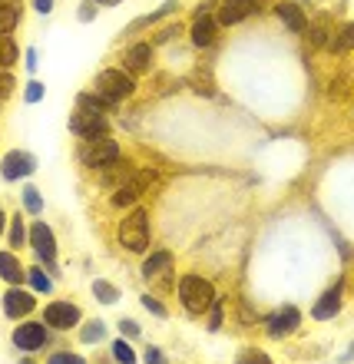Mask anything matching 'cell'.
Segmentation results:
<instances>
[{
    "instance_id": "obj_1",
    "label": "cell",
    "mask_w": 354,
    "mask_h": 364,
    "mask_svg": "<svg viewBox=\"0 0 354 364\" xmlns=\"http://www.w3.org/2000/svg\"><path fill=\"white\" fill-rule=\"evenodd\" d=\"M176 291H179V301L186 305L189 315H205L212 308V301H215V288L202 275H182Z\"/></svg>"
},
{
    "instance_id": "obj_2",
    "label": "cell",
    "mask_w": 354,
    "mask_h": 364,
    "mask_svg": "<svg viewBox=\"0 0 354 364\" xmlns=\"http://www.w3.org/2000/svg\"><path fill=\"white\" fill-rule=\"evenodd\" d=\"M119 242L129 252H146L149 249V215L146 209H133L119 225Z\"/></svg>"
},
{
    "instance_id": "obj_3",
    "label": "cell",
    "mask_w": 354,
    "mask_h": 364,
    "mask_svg": "<svg viewBox=\"0 0 354 364\" xmlns=\"http://www.w3.org/2000/svg\"><path fill=\"white\" fill-rule=\"evenodd\" d=\"M119 159V146L116 139L103 136V139H90V143L80 146V163L90 166V169H106V166H113Z\"/></svg>"
},
{
    "instance_id": "obj_4",
    "label": "cell",
    "mask_w": 354,
    "mask_h": 364,
    "mask_svg": "<svg viewBox=\"0 0 354 364\" xmlns=\"http://www.w3.org/2000/svg\"><path fill=\"white\" fill-rule=\"evenodd\" d=\"M70 133L80 136L83 143H90V139H103V136H109V123H106L103 113L77 109V113L70 116Z\"/></svg>"
},
{
    "instance_id": "obj_5",
    "label": "cell",
    "mask_w": 354,
    "mask_h": 364,
    "mask_svg": "<svg viewBox=\"0 0 354 364\" xmlns=\"http://www.w3.org/2000/svg\"><path fill=\"white\" fill-rule=\"evenodd\" d=\"M136 90L133 77H126V70H100L96 77V93L106 96L109 103H119Z\"/></svg>"
},
{
    "instance_id": "obj_6",
    "label": "cell",
    "mask_w": 354,
    "mask_h": 364,
    "mask_svg": "<svg viewBox=\"0 0 354 364\" xmlns=\"http://www.w3.org/2000/svg\"><path fill=\"white\" fill-rule=\"evenodd\" d=\"M33 169H37V159H33V153H27V149H14V153H7L4 163H0V176L7 182L27 179V176H33Z\"/></svg>"
},
{
    "instance_id": "obj_7",
    "label": "cell",
    "mask_w": 354,
    "mask_h": 364,
    "mask_svg": "<svg viewBox=\"0 0 354 364\" xmlns=\"http://www.w3.org/2000/svg\"><path fill=\"white\" fill-rule=\"evenodd\" d=\"M30 245H33L37 259L43 262L50 272H57L53 269V259H57V239H53V229H50L47 222H37V225L30 229Z\"/></svg>"
},
{
    "instance_id": "obj_8",
    "label": "cell",
    "mask_w": 354,
    "mask_h": 364,
    "mask_svg": "<svg viewBox=\"0 0 354 364\" xmlns=\"http://www.w3.org/2000/svg\"><path fill=\"white\" fill-rule=\"evenodd\" d=\"M80 311L73 301H50L43 318H47V328H57V331H70V328L80 325Z\"/></svg>"
},
{
    "instance_id": "obj_9",
    "label": "cell",
    "mask_w": 354,
    "mask_h": 364,
    "mask_svg": "<svg viewBox=\"0 0 354 364\" xmlns=\"http://www.w3.org/2000/svg\"><path fill=\"white\" fill-rule=\"evenodd\" d=\"M252 14H259V4H255V0H222L219 14H215V23H219V27H235L242 20H249Z\"/></svg>"
},
{
    "instance_id": "obj_10",
    "label": "cell",
    "mask_w": 354,
    "mask_h": 364,
    "mask_svg": "<svg viewBox=\"0 0 354 364\" xmlns=\"http://www.w3.org/2000/svg\"><path fill=\"white\" fill-rule=\"evenodd\" d=\"M143 278L169 288L173 285V255H169V252H153V255L143 262Z\"/></svg>"
},
{
    "instance_id": "obj_11",
    "label": "cell",
    "mask_w": 354,
    "mask_h": 364,
    "mask_svg": "<svg viewBox=\"0 0 354 364\" xmlns=\"http://www.w3.org/2000/svg\"><path fill=\"white\" fill-rule=\"evenodd\" d=\"M50 341L47 325H37V321H23V325L14 331V345L20 351H40V348Z\"/></svg>"
},
{
    "instance_id": "obj_12",
    "label": "cell",
    "mask_w": 354,
    "mask_h": 364,
    "mask_svg": "<svg viewBox=\"0 0 354 364\" xmlns=\"http://www.w3.org/2000/svg\"><path fill=\"white\" fill-rule=\"evenodd\" d=\"M156 176L146 169V173H136L133 179H129V186H123V189H116L113 192V205L116 209H126V205H133L139 196H143L146 189H149V182H153Z\"/></svg>"
},
{
    "instance_id": "obj_13",
    "label": "cell",
    "mask_w": 354,
    "mask_h": 364,
    "mask_svg": "<svg viewBox=\"0 0 354 364\" xmlns=\"http://www.w3.org/2000/svg\"><path fill=\"white\" fill-rule=\"evenodd\" d=\"M298 325H301V311H298L295 305H285V308H278L275 315L268 318V335L285 338V335H291Z\"/></svg>"
},
{
    "instance_id": "obj_14",
    "label": "cell",
    "mask_w": 354,
    "mask_h": 364,
    "mask_svg": "<svg viewBox=\"0 0 354 364\" xmlns=\"http://www.w3.org/2000/svg\"><path fill=\"white\" fill-rule=\"evenodd\" d=\"M33 308H37V301H33V295L23 291V288H10L7 295H4V315L14 318V321H20L23 315H30Z\"/></svg>"
},
{
    "instance_id": "obj_15",
    "label": "cell",
    "mask_w": 354,
    "mask_h": 364,
    "mask_svg": "<svg viewBox=\"0 0 354 364\" xmlns=\"http://www.w3.org/2000/svg\"><path fill=\"white\" fill-rule=\"evenodd\" d=\"M341 288H345V282L338 278L335 285L328 288L325 295L315 301V308H311V315L318 318V321H331V318L338 315V308H341Z\"/></svg>"
},
{
    "instance_id": "obj_16",
    "label": "cell",
    "mask_w": 354,
    "mask_h": 364,
    "mask_svg": "<svg viewBox=\"0 0 354 364\" xmlns=\"http://www.w3.org/2000/svg\"><path fill=\"white\" fill-rule=\"evenodd\" d=\"M149 63H153V43H136L123 53V70L129 73H146Z\"/></svg>"
},
{
    "instance_id": "obj_17",
    "label": "cell",
    "mask_w": 354,
    "mask_h": 364,
    "mask_svg": "<svg viewBox=\"0 0 354 364\" xmlns=\"http://www.w3.org/2000/svg\"><path fill=\"white\" fill-rule=\"evenodd\" d=\"M275 14H278V20H281V23L291 30V33H301V30H305V23H308L305 10L298 7L295 0H281V4L275 7Z\"/></svg>"
},
{
    "instance_id": "obj_18",
    "label": "cell",
    "mask_w": 354,
    "mask_h": 364,
    "mask_svg": "<svg viewBox=\"0 0 354 364\" xmlns=\"http://www.w3.org/2000/svg\"><path fill=\"white\" fill-rule=\"evenodd\" d=\"M215 30H219V23H215L209 14H195V23H192V43H195V47H209L212 40H215Z\"/></svg>"
},
{
    "instance_id": "obj_19",
    "label": "cell",
    "mask_w": 354,
    "mask_h": 364,
    "mask_svg": "<svg viewBox=\"0 0 354 364\" xmlns=\"http://www.w3.org/2000/svg\"><path fill=\"white\" fill-rule=\"evenodd\" d=\"M0 278L10 282V285H20L27 278V272L20 269V262L14 259V252H0Z\"/></svg>"
},
{
    "instance_id": "obj_20",
    "label": "cell",
    "mask_w": 354,
    "mask_h": 364,
    "mask_svg": "<svg viewBox=\"0 0 354 364\" xmlns=\"http://www.w3.org/2000/svg\"><path fill=\"white\" fill-rule=\"evenodd\" d=\"M176 10H179V4H176V0H169V4H163L159 10H153V14H146V17H139L136 23H129V27H126V33H136V30H143V27H153L156 20L169 17V14H176Z\"/></svg>"
},
{
    "instance_id": "obj_21",
    "label": "cell",
    "mask_w": 354,
    "mask_h": 364,
    "mask_svg": "<svg viewBox=\"0 0 354 364\" xmlns=\"http://www.w3.org/2000/svg\"><path fill=\"white\" fill-rule=\"evenodd\" d=\"M80 109H93V113H113L116 109V103H109V100H106V96H100V93H80Z\"/></svg>"
},
{
    "instance_id": "obj_22",
    "label": "cell",
    "mask_w": 354,
    "mask_h": 364,
    "mask_svg": "<svg viewBox=\"0 0 354 364\" xmlns=\"http://www.w3.org/2000/svg\"><path fill=\"white\" fill-rule=\"evenodd\" d=\"M93 298L100 301V305H116V301H119V288H116L113 282H106V278H96L93 282Z\"/></svg>"
},
{
    "instance_id": "obj_23",
    "label": "cell",
    "mask_w": 354,
    "mask_h": 364,
    "mask_svg": "<svg viewBox=\"0 0 354 364\" xmlns=\"http://www.w3.org/2000/svg\"><path fill=\"white\" fill-rule=\"evenodd\" d=\"M20 27V7L14 4H0V37H7L10 30Z\"/></svg>"
},
{
    "instance_id": "obj_24",
    "label": "cell",
    "mask_w": 354,
    "mask_h": 364,
    "mask_svg": "<svg viewBox=\"0 0 354 364\" xmlns=\"http://www.w3.org/2000/svg\"><path fill=\"white\" fill-rule=\"evenodd\" d=\"M328 47H331V53H348V50H354V23H345Z\"/></svg>"
},
{
    "instance_id": "obj_25",
    "label": "cell",
    "mask_w": 354,
    "mask_h": 364,
    "mask_svg": "<svg viewBox=\"0 0 354 364\" xmlns=\"http://www.w3.org/2000/svg\"><path fill=\"white\" fill-rule=\"evenodd\" d=\"M103 338H106L103 321H87V325L80 328V341H83V345H96V341H103Z\"/></svg>"
},
{
    "instance_id": "obj_26",
    "label": "cell",
    "mask_w": 354,
    "mask_h": 364,
    "mask_svg": "<svg viewBox=\"0 0 354 364\" xmlns=\"http://www.w3.org/2000/svg\"><path fill=\"white\" fill-rule=\"evenodd\" d=\"M10 249H20V245H23V242H30V229L27 225H23V219H20V215H14V222H10Z\"/></svg>"
},
{
    "instance_id": "obj_27",
    "label": "cell",
    "mask_w": 354,
    "mask_h": 364,
    "mask_svg": "<svg viewBox=\"0 0 354 364\" xmlns=\"http://www.w3.org/2000/svg\"><path fill=\"white\" fill-rule=\"evenodd\" d=\"M100 173H103V186H116V179H129V166H123V159H116L113 166H106Z\"/></svg>"
},
{
    "instance_id": "obj_28",
    "label": "cell",
    "mask_w": 354,
    "mask_h": 364,
    "mask_svg": "<svg viewBox=\"0 0 354 364\" xmlns=\"http://www.w3.org/2000/svg\"><path fill=\"white\" fill-rule=\"evenodd\" d=\"M20 57V47L10 37H0V67H14Z\"/></svg>"
},
{
    "instance_id": "obj_29",
    "label": "cell",
    "mask_w": 354,
    "mask_h": 364,
    "mask_svg": "<svg viewBox=\"0 0 354 364\" xmlns=\"http://www.w3.org/2000/svg\"><path fill=\"white\" fill-rule=\"evenodd\" d=\"M23 209L33 212V215L43 209V199H40V192L33 189V186H23Z\"/></svg>"
},
{
    "instance_id": "obj_30",
    "label": "cell",
    "mask_w": 354,
    "mask_h": 364,
    "mask_svg": "<svg viewBox=\"0 0 354 364\" xmlns=\"http://www.w3.org/2000/svg\"><path fill=\"white\" fill-rule=\"evenodd\" d=\"M27 282L37 288V291H50V288H53V282H50V275H43V269H30Z\"/></svg>"
},
{
    "instance_id": "obj_31",
    "label": "cell",
    "mask_w": 354,
    "mask_h": 364,
    "mask_svg": "<svg viewBox=\"0 0 354 364\" xmlns=\"http://www.w3.org/2000/svg\"><path fill=\"white\" fill-rule=\"evenodd\" d=\"M113 358L119 364H136V351L126 341H113Z\"/></svg>"
},
{
    "instance_id": "obj_32",
    "label": "cell",
    "mask_w": 354,
    "mask_h": 364,
    "mask_svg": "<svg viewBox=\"0 0 354 364\" xmlns=\"http://www.w3.org/2000/svg\"><path fill=\"white\" fill-rule=\"evenodd\" d=\"M239 364H272V358L265 351H255V348H245L239 355Z\"/></svg>"
},
{
    "instance_id": "obj_33",
    "label": "cell",
    "mask_w": 354,
    "mask_h": 364,
    "mask_svg": "<svg viewBox=\"0 0 354 364\" xmlns=\"http://www.w3.org/2000/svg\"><path fill=\"white\" fill-rule=\"evenodd\" d=\"M209 311H212V318H209V328H212V331H215V328L222 325V315H225V301H222V298H215V301H212V308H209Z\"/></svg>"
},
{
    "instance_id": "obj_34",
    "label": "cell",
    "mask_w": 354,
    "mask_h": 364,
    "mask_svg": "<svg viewBox=\"0 0 354 364\" xmlns=\"http://www.w3.org/2000/svg\"><path fill=\"white\" fill-rule=\"evenodd\" d=\"M143 308H149L156 318H166V305L159 301V298H153V295H143Z\"/></svg>"
},
{
    "instance_id": "obj_35",
    "label": "cell",
    "mask_w": 354,
    "mask_h": 364,
    "mask_svg": "<svg viewBox=\"0 0 354 364\" xmlns=\"http://www.w3.org/2000/svg\"><path fill=\"white\" fill-rule=\"evenodd\" d=\"M47 364H87V361H83L80 355H70V351H57V355L50 358Z\"/></svg>"
},
{
    "instance_id": "obj_36",
    "label": "cell",
    "mask_w": 354,
    "mask_h": 364,
    "mask_svg": "<svg viewBox=\"0 0 354 364\" xmlns=\"http://www.w3.org/2000/svg\"><path fill=\"white\" fill-rule=\"evenodd\" d=\"M43 100V87L40 83H27V90H23V103H40Z\"/></svg>"
},
{
    "instance_id": "obj_37",
    "label": "cell",
    "mask_w": 354,
    "mask_h": 364,
    "mask_svg": "<svg viewBox=\"0 0 354 364\" xmlns=\"http://www.w3.org/2000/svg\"><path fill=\"white\" fill-rule=\"evenodd\" d=\"M146 364H166V355L159 348H146Z\"/></svg>"
},
{
    "instance_id": "obj_38",
    "label": "cell",
    "mask_w": 354,
    "mask_h": 364,
    "mask_svg": "<svg viewBox=\"0 0 354 364\" xmlns=\"http://www.w3.org/2000/svg\"><path fill=\"white\" fill-rule=\"evenodd\" d=\"M119 331H123L126 338H136V335H139V325H136V321H126V318H123V321H119Z\"/></svg>"
},
{
    "instance_id": "obj_39",
    "label": "cell",
    "mask_w": 354,
    "mask_h": 364,
    "mask_svg": "<svg viewBox=\"0 0 354 364\" xmlns=\"http://www.w3.org/2000/svg\"><path fill=\"white\" fill-rule=\"evenodd\" d=\"M10 90H14V77H10V73H0V100H4Z\"/></svg>"
},
{
    "instance_id": "obj_40",
    "label": "cell",
    "mask_w": 354,
    "mask_h": 364,
    "mask_svg": "<svg viewBox=\"0 0 354 364\" xmlns=\"http://www.w3.org/2000/svg\"><path fill=\"white\" fill-rule=\"evenodd\" d=\"M33 7H37L40 14H50V10H53V0H33Z\"/></svg>"
},
{
    "instance_id": "obj_41",
    "label": "cell",
    "mask_w": 354,
    "mask_h": 364,
    "mask_svg": "<svg viewBox=\"0 0 354 364\" xmlns=\"http://www.w3.org/2000/svg\"><path fill=\"white\" fill-rule=\"evenodd\" d=\"M27 70H30V73L37 70V50H27Z\"/></svg>"
},
{
    "instance_id": "obj_42",
    "label": "cell",
    "mask_w": 354,
    "mask_h": 364,
    "mask_svg": "<svg viewBox=\"0 0 354 364\" xmlns=\"http://www.w3.org/2000/svg\"><path fill=\"white\" fill-rule=\"evenodd\" d=\"M96 7H116V4H123V0H93Z\"/></svg>"
},
{
    "instance_id": "obj_43",
    "label": "cell",
    "mask_w": 354,
    "mask_h": 364,
    "mask_svg": "<svg viewBox=\"0 0 354 364\" xmlns=\"http://www.w3.org/2000/svg\"><path fill=\"white\" fill-rule=\"evenodd\" d=\"M93 7H96V4H87V7L80 10V17H83V20H90V17H93Z\"/></svg>"
},
{
    "instance_id": "obj_44",
    "label": "cell",
    "mask_w": 354,
    "mask_h": 364,
    "mask_svg": "<svg viewBox=\"0 0 354 364\" xmlns=\"http://www.w3.org/2000/svg\"><path fill=\"white\" fill-rule=\"evenodd\" d=\"M4 225H7V215H4V209H0V235H4Z\"/></svg>"
},
{
    "instance_id": "obj_45",
    "label": "cell",
    "mask_w": 354,
    "mask_h": 364,
    "mask_svg": "<svg viewBox=\"0 0 354 364\" xmlns=\"http://www.w3.org/2000/svg\"><path fill=\"white\" fill-rule=\"evenodd\" d=\"M351 358H354V348H351V351H348V355H345V361H351Z\"/></svg>"
},
{
    "instance_id": "obj_46",
    "label": "cell",
    "mask_w": 354,
    "mask_h": 364,
    "mask_svg": "<svg viewBox=\"0 0 354 364\" xmlns=\"http://www.w3.org/2000/svg\"><path fill=\"white\" fill-rule=\"evenodd\" d=\"M20 364H33V361H30V358H27V361H20Z\"/></svg>"
}]
</instances>
